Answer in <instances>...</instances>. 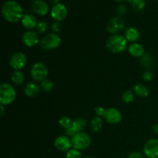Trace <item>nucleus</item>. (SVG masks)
<instances>
[{
    "mask_svg": "<svg viewBox=\"0 0 158 158\" xmlns=\"http://www.w3.org/2000/svg\"><path fill=\"white\" fill-rule=\"evenodd\" d=\"M2 14L4 19L11 23H18L24 15L23 7L15 0H8L2 5Z\"/></svg>",
    "mask_w": 158,
    "mask_h": 158,
    "instance_id": "1",
    "label": "nucleus"
},
{
    "mask_svg": "<svg viewBox=\"0 0 158 158\" xmlns=\"http://www.w3.org/2000/svg\"><path fill=\"white\" fill-rule=\"evenodd\" d=\"M128 42L125 36L119 34L111 35L106 42V48L112 53H120L128 48Z\"/></svg>",
    "mask_w": 158,
    "mask_h": 158,
    "instance_id": "2",
    "label": "nucleus"
},
{
    "mask_svg": "<svg viewBox=\"0 0 158 158\" xmlns=\"http://www.w3.org/2000/svg\"><path fill=\"white\" fill-rule=\"evenodd\" d=\"M16 91L12 84L8 83H2L0 86V103L3 106H8L15 101Z\"/></svg>",
    "mask_w": 158,
    "mask_h": 158,
    "instance_id": "3",
    "label": "nucleus"
},
{
    "mask_svg": "<svg viewBox=\"0 0 158 158\" xmlns=\"http://www.w3.org/2000/svg\"><path fill=\"white\" fill-rule=\"evenodd\" d=\"M40 46L44 50H53L61 44V38L55 32H51L45 35L40 40Z\"/></svg>",
    "mask_w": 158,
    "mask_h": 158,
    "instance_id": "4",
    "label": "nucleus"
},
{
    "mask_svg": "<svg viewBox=\"0 0 158 158\" xmlns=\"http://www.w3.org/2000/svg\"><path fill=\"white\" fill-rule=\"evenodd\" d=\"M71 140L73 148L79 151L86 149L91 144V137L85 132L77 133L71 138Z\"/></svg>",
    "mask_w": 158,
    "mask_h": 158,
    "instance_id": "5",
    "label": "nucleus"
},
{
    "mask_svg": "<svg viewBox=\"0 0 158 158\" xmlns=\"http://www.w3.org/2000/svg\"><path fill=\"white\" fill-rule=\"evenodd\" d=\"M48 75V68L41 62L34 63L31 69V76L35 81L42 82L46 80Z\"/></svg>",
    "mask_w": 158,
    "mask_h": 158,
    "instance_id": "6",
    "label": "nucleus"
},
{
    "mask_svg": "<svg viewBox=\"0 0 158 158\" xmlns=\"http://www.w3.org/2000/svg\"><path fill=\"white\" fill-rule=\"evenodd\" d=\"M27 63V57L25 53L17 52L11 56L9 60V66L15 70H21Z\"/></svg>",
    "mask_w": 158,
    "mask_h": 158,
    "instance_id": "7",
    "label": "nucleus"
},
{
    "mask_svg": "<svg viewBox=\"0 0 158 158\" xmlns=\"http://www.w3.org/2000/svg\"><path fill=\"white\" fill-rule=\"evenodd\" d=\"M125 26L124 20L120 16L113 17L106 24V30L111 34L116 35L118 32H121Z\"/></svg>",
    "mask_w": 158,
    "mask_h": 158,
    "instance_id": "8",
    "label": "nucleus"
},
{
    "mask_svg": "<svg viewBox=\"0 0 158 158\" xmlns=\"http://www.w3.org/2000/svg\"><path fill=\"white\" fill-rule=\"evenodd\" d=\"M143 153L148 158H158V140L152 138L148 140L143 147Z\"/></svg>",
    "mask_w": 158,
    "mask_h": 158,
    "instance_id": "9",
    "label": "nucleus"
},
{
    "mask_svg": "<svg viewBox=\"0 0 158 158\" xmlns=\"http://www.w3.org/2000/svg\"><path fill=\"white\" fill-rule=\"evenodd\" d=\"M51 17L56 22H61L66 18L68 15V10L66 6L62 3L55 5L50 11Z\"/></svg>",
    "mask_w": 158,
    "mask_h": 158,
    "instance_id": "10",
    "label": "nucleus"
},
{
    "mask_svg": "<svg viewBox=\"0 0 158 158\" xmlns=\"http://www.w3.org/2000/svg\"><path fill=\"white\" fill-rule=\"evenodd\" d=\"M104 119L110 124H117L121 122L123 117L121 112L118 109L115 107H110L106 109Z\"/></svg>",
    "mask_w": 158,
    "mask_h": 158,
    "instance_id": "11",
    "label": "nucleus"
},
{
    "mask_svg": "<svg viewBox=\"0 0 158 158\" xmlns=\"http://www.w3.org/2000/svg\"><path fill=\"white\" fill-rule=\"evenodd\" d=\"M54 146L58 151L67 152L73 147L72 140L66 135H60L54 140Z\"/></svg>",
    "mask_w": 158,
    "mask_h": 158,
    "instance_id": "12",
    "label": "nucleus"
},
{
    "mask_svg": "<svg viewBox=\"0 0 158 158\" xmlns=\"http://www.w3.org/2000/svg\"><path fill=\"white\" fill-rule=\"evenodd\" d=\"M22 40L25 46L27 47H34L38 43H40V39L35 32L32 30H28L23 33Z\"/></svg>",
    "mask_w": 158,
    "mask_h": 158,
    "instance_id": "13",
    "label": "nucleus"
},
{
    "mask_svg": "<svg viewBox=\"0 0 158 158\" xmlns=\"http://www.w3.org/2000/svg\"><path fill=\"white\" fill-rule=\"evenodd\" d=\"M31 8L34 13L39 15H47L49 11V5L43 0H34L32 3Z\"/></svg>",
    "mask_w": 158,
    "mask_h": 158,
    "instance_id": "14",
    "label": "nucleus"
},
{
    "mask_svg": "<svg viewBox=\"0 0 158 158\" xmlns=\"http://www.w3.org/2000/svg\"><path fill=\"white\" fill-rule=\"evenodd\" d=\"M21 21L23 27L29 29V30H31V29H34V28H36L37 24H38L36 17L29 13L25 14Z\"/></svg>",
    "mask_w": 158,
    "mask_h": 158,
    "instance_id": "15",
    "label": "nucleus"
},
{
    "mask_svg": "<svg viewBox=\"0 0 158 158\" xmlns=\"http://www.w3.org/2000/svg\"><path fill=\"white\" fill-rule=\"evenodd\" d=\"M128 52L134 57H141L145 54V50L143 46L138 43H131L128 46Z\"/></svg>",
    "mask_w": 158,
    "mask_h": 158,
    "instance_id": "16",
    "label": "nucleus"
},
{
    "mask_svg": "<svg viewBox=\"0 0 158 158\" xmlns=\"http://www.w3.org/2000/svg\"><path fill=\"white\" fill-rule=\"evenodd\" d=\"M40 93V86L35 82L27 83L24 88V94L29 97H34Z\"/></svg>",
    "mask_w": 158,
    "mask_h": 158,
    "instance_id": "17",
    "label": "nucleus"
},
{
    "mask_svg": "<svg viewBox=\"0 0 158 158\" xmlns=\"http://www.w3.org/2000/svg\"><path fill=\"white\" fill-rule=\"evenodd\" d=\"M124 36L126 40H127V42L132 43H136L140 38V32L137 28L131 26V27L127 28L126 29Z\"/></svg>",
    "mask_w": 158,
    "mask_h": 158,
    "instance_id": "18",
    "label": "nucleus"
},
{
    "mask_svg": "<svg viewBox=\"0 0 158 158\" xmlns=\"http://www.w3.org/2000/svg\"><path fill=\"white\" fill-rule=\"evenodd\" d=\"M86 123H87V121H86V119L83 118V117H77L73 120L70 127L75 132V134L83 132V131L86 127Z\"/></svg>",
    "mask_w": 158,
    "mask_h": 158,
    "instance_id": "19",
    "label": "nucleus"
},
{
    "mask_svg": "<svg viewBox=\"0 0 158 158\" xmlns=\"http://www.w3.org/2000/svg\"><path fill=\"white\" fill-rule=\"evenodd\" d=\"M133 91L137 97H141V98H145V97H148L150 93L148 86H145L144 84H142V83L136 84L133 88Z\"/></svg>",
    "mask_w": 158,
    "mask_h": 158,
    "instance_id": "20",
    "label": "nucleus"
},
{
    "mask_svg": "<svg viewBox=\"0 0 158 158\" xmlns=\"http://www.w3.org/2000/svg\"><path fill=\"white\" fill-rule=\"evenodd\" d=\"M11 80L12 83L17 86H20L24 83L25 75L21 70H15L12 74Z\"/></svg>",
    "mask_w": 158,
    "mask_h": 158,
    "instance_id": "21",
    "label": "nucleus"
},
{
    "mask_svg": "<svg viewBox=\"0 0 158 158\" xmlns=\"http://www.w3.org/2000/svg\"><path fill=\"white\" fill-rule=\"evenodd\" d=\"M103 120H102V117H98V116H96L94 118L91 120L90 121V127L91 131L94 133H97L98 131H100V130L103 127Z\"/></svg>",
    "mask_w": 158,
    "mask_h": 158,
    "instance_id": "22",
    "label": "nucleus"
},
{
    "mask_svg": "<svg viewBox=\"0 0 158 158\" xmlns=\"http://www.w3.org/2000/svg\"><path fill=\"white\" fill-rule=\"evenodd\" d=\"M128 2L131 3L133 9L136 12H141L143 10L146 6V2L145 0H128Z\"/></svg>",
    "mask_w": 158,
    "mask_h": 158,
    "instance_id": "23",
    "label": "nucleus"
},
{
    "mask_svg": "<svg viewBox=\"0 0 158 158\" xmlns=\"http://www.w3.org/2000/svg\"><path fill=\"white\" fill-rule=\"evenodd\" d=\"M134 93L131 89H127L122 95V100L125 103H131L134 100Z\"/></svg>",
    "mask_w": 158,
    "mask_h": 158,
    "instance_id": "24",
    "label": "nucleus"
},
{
    "mask_svg": "<svg viewBox=\"0 0 158 158\" xmlns=\"http://www.w3.org/2000/svg\"><path fill=\"white\" fill-rule=\"evenodd\" d=\"M140 63L146 68L151 67V66L153 65V59L149 54H144L143 56H142L140 57Z\"/></svg>",
    "mask_w": 158,
    "mask_h": 158,
    "instance_id": "25",
    "label": "nucleus"
},
{
    "mask_svg": "<svg viewBox=\"0 0 158 158\" xmlns=\"http://www.w3.org/2000/svg\"><path fill=\"white\" fill-rule=\"evenodd\" d=\"M41 87L46 93H49L53 89L54 84L50 80L46 79L41 82Z\"/></svg>",
    "mask_w": 158,
    "mask_h": 158,
    "instance_id": "26",
    "label": "nucleus"
},
{
    "mask_svg": "<svg viewBox=\"0 0 158 158\" xmlns=\"http://www.w3.org/2000/svg\"><path fill=\"white\" fill-rule=\"evenodd\" d=\"M73 120L69 118L67 116H63L59 120V124L60 125L61 127H63V129H67V128L70 127L71 124H72Z\"/></svg>",
    "mask_w": 158,
    "mask_h": 158,
    "instance_id": "27",
    "label": "nucleus"
},
{
    "mask_svg": "<svg viewBox=\"0 0 158 158\" xmlns=\"http://www.w3.org/2000/svg\"><path fill=\"white\" fill-rule=\"evenodd\" d=\"M66 158H82V154L79 150L73 148L66 152Z\"/></svg>",
    "mask_w": 158,
    "mask_h": 158,
    "instance_id": "28",
    "label": "nucleus"
},
{
    "mask_svg": "<svg viewBox=\"0 0 158 158\" xmlns=\"http://www.w3.org/2000/svg\"><path fill=\"white\" fill-rule=\"evenodd\" d=\"M48 28H49V25H48V23L46 21H40L37 24L36 30L39 33L43 34L47 31Z\"/></svg>",
    "mask_w": 158,
    "mask_h": 158,
    "instance_id": "29",
    "label": "nucleus"
},
{
    "mask_svg": "<svg viewBox=\"0 0 158 158\" xmlns=\"http://www.w3.org/2000/svg\"><path fill=\"white\" fill-rule=\"evenodd\" d=\"M116 12L117 14V16L122 17L126 15L127 12V9L124 5H120L116 9Z\"/></svg>",
    "mask_w": 158,
    "mask_h": 158,
    "instance_id": "30",
    "label": "nucleus"
},
{
    "mask_svg": "<svg viewBox=\"0 0 158 158\" xmlns=\"http://www.w3.org/2000/svg\"><path fill=\"white\" fill-rule=\"evenodd\" d=\"M61 27L62 26L60 22H56V21L55 23H52V26H51V29H52V32L57 34H58V32H60V30H61Z\"/></svg>",
    "mask_w": 158,
    "mask_h": 158,
    "instance_id": "31",
    "label": "nucleus"
},
{
    "mask_svg": "<svg viewBox=\"0 0 158 158\" xmlns=\"http://www.w3.org/2000/svg\"><path fill=\"white\" fill-rule=\"evenodd\" d=\"M106 109L103 108V106H97L95 109V112L97 114V116L100 117H104L105 114H106Z\"/></svg>",
    "mask_w": 158,
    "mask_h": 158,
    "instance_id": "32",
    "label": "nucleus"
},
{
    "mask_svg": "<svg viewBox=\"0 0 158 158\" xmlns=\"http://www.w3.org/2000/svg\"><path fill=\"white\" fill-rule=\"evenodd\" d=\"M153 77H154V75H153L152 72L149 70L145 71L143 73V79L145 81H151L153 79Z\"/></svg>",
    "mask_w": 158,
    "mask_h": 158,
    "instance_id": "33",
    "label": "nucleus"
},
{
    "mask_svg": "<svg viewBox=\"0 0 158 158\" xmlns=\"http://www.w3.org/2000/svg\"><path fill=\"white\" fill-rule=\"evenodd\" d=\"M128 158H143V154H142V153L136 151V152L131 153V154H129Z\"/></svg>",
    "mask_w": 158,
    "mask_h": 158,
    "instance_id": "34",
    "label": "nucleus"
},
{
    "mask_svg": "<svg viewBox=\"0 0 158 158\" xmlns=\"http://www.w3.org/2000/svg\"><path fill=\"white\" fill-rule=\"evenodd\" d=\"M152 131H153V133H154V134L158 135V123H157V124H155V125H154V126H153Z\"/></svg>",
    "mask_w": 158,
    "mask_h": 158,
    "instance_id": "35",
    "label": "nucleus"
},
{
    "mask_svg": "<svg viewBox=\"0 0 158 158\" xmlns=\"http://www.w3.org/2000/svg\"><path fill=\"white\" fill-rule=\"evenodd\" d=\"M4 106L3 105H1V117H2L4 116L5 114V109H4Z\"/></svg>",
    "mask_w": 158,
    "mask_h": 158,
    "instance_id": "36",
    "label": "nucleus"
},
{
    "mask_svg": "<svg viewBox=\"0 0 158 158\" xmlns=\"http://www.w3.org/2000/svg\"><path fill=\"white\" fill-rule=\"evenodd\" d=\"M51 1V2L52 3V4L54 5V6H55V5H56V4H59V3H60V0H50Z\"/></svg>",
    "mask_w": 158,
    "mask_h": 158,
    "instance_id": "37",
    "label": "nucleus"
},
{
    "mask_svg": "<svg viewBox=\"0 0 158 158\" xmlns=\"http://www.w3.org/2000/svg\"><path fill=\"white\" fill-rule=\"evenodd\" d=\"M115 2H122L123 1H128V0H114Z\"/></svg>",
    "mask_w": 158,
    "mask_h": 158,
    "instance_id": "38",
    "label": "nucleus"
},
{
    "mask_svg": "<svg viewBox=\"0 0 158 158\" xmlns=\"http://www.w3.org/2000/svg\"><path fill=\"white\" fill-rule=\"evenodd\" d=\"M85 158H93V157H85Z\"/></svg>",
    "mask_w": 158,
    "mask_h": 158,
    "instance_id": "39",
    "label": "nucleus"
}]
</instances>
